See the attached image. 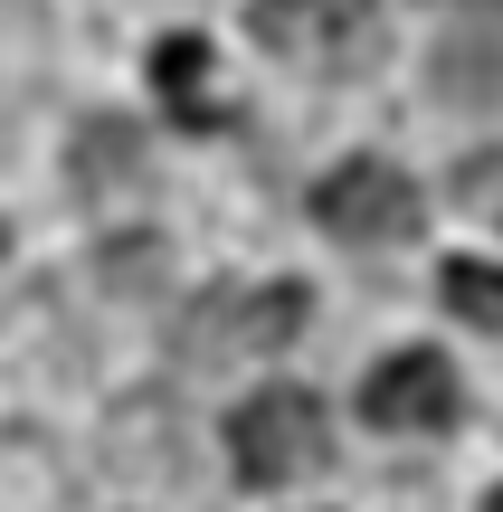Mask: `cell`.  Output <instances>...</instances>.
I'll return each mask as SVG.
<instances>
[{
	"mask_svg": "<svg viewBox=\"0 0 503 512\" xmlns=\"http://www.w3.org/2000/svg\"><path fill=\"white\" fill-rule=\"evenodd\" d=\"M257 48H276L285 67H323V76H361L390 48L380 0H247Z\"/></svg>",
	"mask_w": 503,
	"mask_h": 512,
	"instance_id": "cell-1",
	"label": "cell"
},
{
	"mask_svg": "<svg viewBox=\"0 0 503 512\" xmlns=\"http://www.w3.org/2000/svg\"><path fill=\"white\" fill-rule=\"evenodd\" d=\"M295 323H304V294H295V285H219V294L190 304L181 351H190L200 370H219V361H266V351L295 342Z\"/></svg>",
	"mask_w": 503,
	"mask_h": 512,
	"instance_id": "cell-2",
	"label": "cell"
},
{
	"mask_svg": "<svg viewBox=\"0 0 503 512\" xmlns=\"http://www.w3.org/2000/svg\"><path fill=\"white\" fill-rule=\"evenodd\" d=\"M323 399L314 389H257V399L228 418V456H238L247 484H295L323 465Z\"/></svg>",
	"mask_w": 503,
	"mask_h": 512,
	"instance_id": "cell-3",
	"label": "cell"
},
{
	"mask_svg": "<svg viewBox=\"0 0 503 512\" xmlns=\"http://www.w3.org/2000/svg\"><path fill=\"white\" fill-rule=\"evenodd\" d=\"M314 219L333 228V238H352V247H390V238L418 228V190H409V171H390V162H342V171L314 181Z\"/></svg>",
	"mask_w": 503,
	"mask_h": 512,
	"instance_id": "cell-4",
	"label": "cell"
},
{
	"mask_svg": "<svg viewBox=\"0 0 503 512\" xmlns=\"http://www.w3.org/2000/svg\"><path fill=\"white\" fill-rule=\"evenodd\" d=\"M456 408H466V389H456V361H437V351H390V361L361 380V418L399 427V437L456 427Z\"/></svg>",
	"mask_w": 503,
	"mask_h": 512,
	"instance_id": "cell-5",
	"label": "cell"
},
{
	"mask_svg": "<svg viewBox=\"0 0 503 512\" xmlns=\"http://www.w3.org/2000/svg\"><path fill=\"white\" fill-rule=\"evenodd\" d=\"M152 86H162V105H171L181 133H219L228 124V105L209 95V38H162V48H152Z\"/></svg>",
	"mask_w": 503,
	"mask_h": 512,
	"instance_id": "cell-6",
	"label": "cell"
},
{
	"mask_svg": "<svg viewBox=\"0 0 503 512\" xmlns=\"http://www.w3.org/2000/svg\"><path fill=\"white\" fill-rule=\"evenodd\" d=\"M437 95H447V105H494V95H503V48H485V38H447V48H437Z\"/></svg>",
	"mask_w": 503,
	"mask_h": 512,
	"instance_id": "cell-7",
	"label": "cell"
},
{
	"mask_svg": "<svg viewBox=\"0 0 503 512\" xmlns=\"http://www.w3.org/2000/svg\"><path fill=\"white\" fill-rule=\"evenodd\" d=\"M76 181H86V190L143 181V143H133V124H86V143H76Z\"/></svg>",
	"mask_w": 503,
	"mask_h": 512,
	"instance_id": "cell-8",
	"label": "cell"
},
{
	"mask_svg": "<svg viewBox=\"0 0 503 512\" xmlns=\"http://www.w3.org/2000/svg\"><path fill=\"white\" fill-rule=\"evenodd\" d=\"M437 285H447V313H456V323L503 332V266H475V256H456V266L437 275Z\"/></svg>",
	"mask_w": 503,
	"mask_h": 512,
	"instance_id": "cell-9",
	"label": "cell"
},
{
	"mask_svg": "<svg viewBox=\"0 0 503 512\" xmlns=\"http://www.w3.org/2000/svg\"><path fill=\"white\" fill-rule=\"evenodd\" d=\"M456 200H466L475 219L503 228V143H485V152H466V162H456Z\"/></svg>",
	"mask_w": 503,
	"mask_h": 512,
	"instance_id": "cell-10",
	"label": "cell"
},
{
	"mask_svg": "<svg viewBox=\"0 0 503 512\" xmlns=\"http://www.w3.org/2000/svg\"><path fill=\"white\" fill-rule=\"evenodd\" d=\"M437 10H475V19H503V0H437Z\"/></svg>",
	"mask_w": 503,
	"mask_h": 512,
	"instance_id": "cell-11",
	"label": "cell"
},
{
	"mask_svg": "<svg viewBox=\"0 0 503 512\" xmlns=\"http://www.w3.org/2000/svg\"><path fill=\"white\" fill-rule=\"evenodd\" d=\"M0 256H10V228H0Z\"/></svg>",
	"mask_w": 503,
	"mask_h": 512,
	"instance_id": "cell-12",
	"label": "cell"
},
{
	"mask_svg": "<svg viewBox=\"0 0 503 512\" xmlns=\"http://www.w3.org/2000/svg\"><path fill=\"white\" fill-rule=\"evenodd\" d=\"M485 512H503V494H494V503H485Z\"/></svg>",
	"mask_w": 503,
	"mask_h": 512,
	"instance_id": "cell-13",
	"label": "cell"
}]
</instances>
